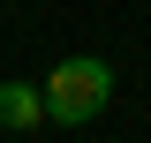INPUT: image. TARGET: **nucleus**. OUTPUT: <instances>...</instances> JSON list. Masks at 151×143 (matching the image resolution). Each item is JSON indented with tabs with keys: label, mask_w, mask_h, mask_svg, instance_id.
I'll return each mask as SVG.
<instances>
[{
	"label": "nucleus",
	"mask_w": 151,
	"mask_h": 143,
	"mask_svg": "<svg viewBox=\"0 0 151 143\" xmlns=\"http://www.w3.org/2000/svg\"><path fill=\"white\" fill-rule=\"evenodd\" d=\"M45 121V98H38V83H0V128H38Z\"/></svg>",
	"instance_id": "2"
},
{
	"label": "nucleus",
	"mask_w": 151,
	"mask_h": 143,
	"mask_svg": "<svg viewBox=\"0 0 151 143\" xmlns=\"http://www.w3.org/2000/svg\"><path fill=\"white\" fill-rule=\"evenodd\" d=\"M38 98H45V121H60V128H91L98 113L113 106V60H98V53L60 60V68L38 83Z\"/></svg>",
	"instance_id": "1"
}]
</instances>
